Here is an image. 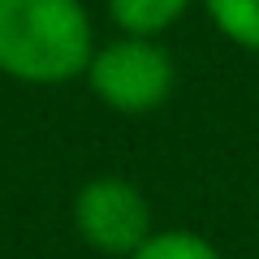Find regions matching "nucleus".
<instances>
[{
	"mask_svg": "<svg viewBox=\"0 0 259 259\" xmlns=\"http://www.w3.org/2000/svg\"><path fill=\"white\" fill-rule=\"evenodd\" d=\"M95 22L82 0H0V74L26 87H65L95 56Z\"/></svg>",
	"mask_w": 259,
	"mask_h": 259,
	"instance_id": "f257e3e1",
	"label": "nucleus"
},
{
	"mask_svg": "<svg viewBox=\"0 0 259 259\" xmlns=\"http://www.w3.org/2000/svg\"><path fill=\"white\" fill-rule=\"evenodd\" d=\"M82 78L104 108L121 112V117H147L160 104H168L177 87V65L160 39L117 35L95 48Z\"/></svg>",
	"mask_w": 259,
	"mask_h": 259,
	"instance_id": "f03ea898",
	"label": "nucleus"
},
{
	"mask_svg": "<svg viewBox=\"0 0 259 259\" xmlns=\"http://www.w3.org/2000/svg\"><path fill=\"white\" fill-rule=\"evenodd\" d=\"M74 229L82 246L108 259H130L151 238V203L139 186L121 173H100L74 194Z\"/></svg>",
	"mask_w": 259,
	"mask_h": 259,
	"instance_id": "7ed1b4c3",
	"label": "nucleus"
},
{
	"mask_svg": "<svg viewBox=\"0 0 259 259\" xmlns=\"http://www.w3.org/2000/svg\"><path fill=\"white\" fill-rule=\"evenodd\" d=\"M104 5L121 35H147V39H160L194 9V0H104Z\"/></svg>",
	"mask_w": 259,
	"mask_h": 259,
	"instance_id": "20e7f679",
	"label": "nucleus"
},
{
	"mask_svg": "<svg viewBox=\"0 0 259 259\" xmlns=\"http://www.w3.org/2000/svg\"><path fill=\"white\" fill-rule=\"evenodd\" d=\"M212 26L242 52H259V0H199Z\"/></svg>",
	"mask_w": 259,
	"mask_h": 259,
	"instance_id": "39448f33",
	"label": "nucleus"
},
{
	"mask_svg": "<svg viewBox=\"0 0 259 259\" xmlns=\"http://www.w3.org/2000/svg\"><path fill=\"white\" fill-rule=\"evenodd\" d=\"M130 259H225V255L194 229H156Z\"/></svg>",
	"mask_w": 259,
	"mask_h": 259,
	"instance_id": "423d86ee",
	"label": "nucleus"
}]
</instances>
